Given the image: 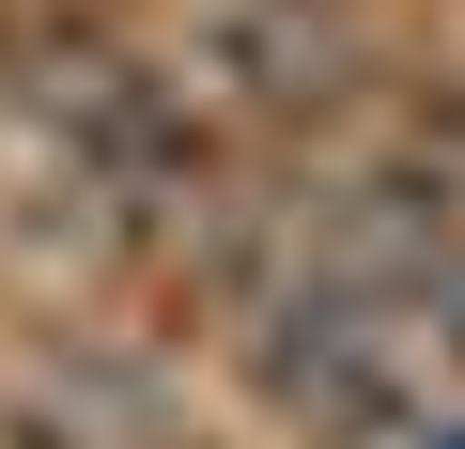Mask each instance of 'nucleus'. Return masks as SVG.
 Returning <instances> with one entry per match:
<instances>
[{
  "label": "nucleus",
  "mask_w": 465,
  "mask_h": 449,
  "mask_svg": "<svg viewBox=\"0 0 465 449\" xmlns=\"http://www.w3.org/2000/svg\"><path fill=\"white\" fill-rule=\"evenodd\" d=\"M217 63L249 78L264 109H326V93H357V16H341V0H232Z\"/></svg>",
  "instance_id": "1"
}]
</instances>
